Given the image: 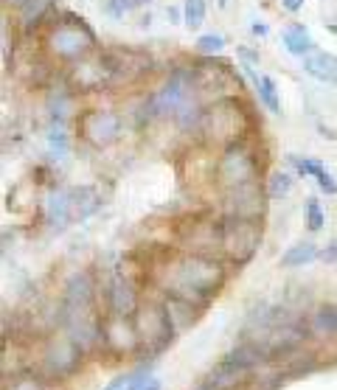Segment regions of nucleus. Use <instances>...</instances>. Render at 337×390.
<instances>
[{"label": "nucleus", "instance_id": "1", "mask_svg": "<svg viewBox=\"0 0 337 390\" xmlns=\"http://www.w3.org/2000/svg\"><path fill=\"white\" fill-rule=\"evenodd\" d=\"M228 281V264L220 256H205V253H177L169 256L163 267L155 270V284L160 287L163 295H174L183 301H191L194 306L205 309L217 292Z\"/></svg>", "mask_w": 337, "mask_h": 390}, {"label": "nucleus", "instance_id": "2", "mask_svg": "<svg viewBox=\"0 0 337 390\" xmlns=\"http://www.w3.org/2000/svg\"><path fill=\"white\" fill-rule=\"evenodd\" d=\"M101 320L104 315H98L96 306V284L90 278V272H76L65 292H62V303H59V326L62 332L76 340L87 354L98 348V337H101Z\"/></svg>", "mask_w": 337, "mask_h": 390}, {"label": "nucleus", "instance_id": "3", "mask_svg": "<svg viewBox=\"0 0 337 390\" xmlns=\"http://www.w3.org/2000/svg\"><path fill=\"white\" fill-rule=\"evenodd\" d=\"M132 320H135L138 340H141V354H138L141 363H155L180 334L163 301H141Z\"/></svg>", "mask_w": 337, "mask_h": 390}, {"label": "nucleus", "instance_id": "4", "mask_svg": "<svg viewBox=\"0 0 337 390\" xmlns=\"http://www.w3.org/2000/svg\"><path fill=\"white\" fill-rule=\"evenodd\" d=\"M200 135L208 144L234 146L245 135V110L236 99H217L200 118Z\"/></svg>", "mask_w": 337, "mask_h": 390}, {"label": "nucleus", "instance_id": "5", "mask_svg": "<svg viewBox=\"0 0 337 390\" xmlns=\"http://www.w3.org/2000/svg\"><path fill=\"white\" fill-rule=\"evenodd\" d=\"M262 244V222L242 216H222L220 256L231 264H248Z\"/></svg>", "mask_w": 337, "mask_h": 390}, {"label": "nucleus", "instance_id": "6", "mask_svg": "<svg viewBox=\"0 0 337 390\" xmlns=\"http://www.w3.org/2000/svg\"><path fill=\"white\" fill-rule=\"evenodd\" d=\"M217 183L220 189L228 194V191H236V189H245V186H253L259 183V158L248 149L245 141L234 144V146H225L220 163H217Z\"/></svg>", "mask_w": 337, "mask_h": 390}, {"label": "nucleus", "instance_id": "7", "mask_svg": "<svg viewBox=\"0 0 337 390\" xmlns=\"http://www.w3.org/2000/svg\"><path fill=\"white\" fill-rule=\"evenodd\" d=\"M84 348L70 340L65 332L62 334H51L45 340V348L39 354V363H37V371L48 377V382H62L68 377H73L84 360Z\"/></svg>", "mask_w": 337, "mask_h": 390}, {"label": "nucleus", "instance_id": "8", "mask_svg": "<svg viewBox=\"0 0 337 390\" xmlns=\"http://www.w3.org/2000/svg\"><path fill=\"white\" fill-rule=\"evenodd\" d=\"M98 348H104L115 360H121V357H138L141 354V340H138L135 320L132 317H121V315H104Z\"/></svg>", "mask_w": 337, "mask_h": 390}, {"label": "nucleus", "instance_id": "9", "mask_svg": "<svg viewBox=\"0 0 337 390\" xmlns=\"http://www.w3.org/2000/svg\"><path fill=\"white\" fill-rule=\"evenodd\" d=\"M93 42H96V37H93V31L84 25L82 17L73 20V23L56 25V28L51 31V37H48L51 54H56V56H62V59H79V56H84V54L93 48Z\"/></svg>", "mask_w": 337, "mask_h": 390}, {"label": "nucleus", "instance_id": "10", "mask_svg": "<svg viewBox=\"0 0 337 390\" xmlns=\"http://www.w3.org/2000/svg\"><path fill=\"white\" fill-rule=\"evenodd\" d=\"M104 315H121V317H132L141 306V292L138 284L129 278V272H124L121 267L113 272L107 289H104Z\"/></svg>", "mask_w": 337, "mask_h": 390}, {"label": "nucleus", "instance_id": "11", "mask_svg": "<svg viewBox=\"0 0 337 390\" xmlns=\"http://www.w3.org/2000/svg\"><path fill=\"white\" fill-rule=\"evenodd\" d=\"M79 135L96 149H104L118 141L121 135V118L110 110H90L79 118Z\"/></svg>", "mask_w": 337, "mask_h": 390}, {"label": "nucleus", "instance_id": "12", "mask_svg": "<svg viewBox=\"0 0 337 390\" xmlns=\"http://www.w3.org/2000/svg\"><path fill=\"white\" fill-rule=\"evenodd\" d=\"M267 191L259 189V183L228 191V213L225 216H242V219H262Z\"/></svg>", "mask_w": 337, "mask_h": 390}, {"label": "nucleus", "instance_id": "13", "mask_svg": "<svg viewBox=\"0 0 337 390\" xmlns=\"http://www.w3.org/2000/svg\"><path fill=\"white\" fill-rule=\"evenodd\" d=\"M65 199H68V213H70V225L87 219L96 208H98V194L90 186H76V189H65Z\"/></svg>", "mask_w": 337, "mask_h": 390}, {"label": "nucleus", "instance_id": "14", "mask_svg": "<svg viewBox=\"0 0 337 390\" xmlns=\"http://www.w3.org/2000/svg\"><path fill=\"white\" fill-rule=\"evenodd\" d=\"M304 70L318 82H337V59L332 54L312 51L310 56H304Z\"/></svg>", "mask_w": 337, "mask_h": 390}, {"label": "nucleus", "instance_id": "15", "mask_svg": "<svg viewBox=\"0 0 337 390\" xmlns=\"http://www.w3.org/2000/svg\"><path fill=\"white\" fill-rule=\"evenodd\" d=\"M3 390H48V377L39 374L37 368L25 365L20 371H11V377L6 374Z\"/></svg>", "mask_w": 337, "mask_h": 390}, {"label": "nucleus", "instance_id": "16", "mask_svg": "<svg viewBox=\"0 0 337 390\" xmlns=\"http://www.w3.org/2000/svg\"><path fill=\"white\" fill-rule=\"evenodd\" d=\"M315 258H321L318 244H312V241H301V244H293V247L281 256V267H284V270H295V267L312 264Z\"/></svg>", "mask_w": 337, "mask_h": 390}, {"label": "nucleus", "instance_id": "17", "mask_svg": "<svg viewBox=\"0 0 337 390\" xmlns=\"http://www.w3.org/2000/svg\"><path fill=\"white\" fill-rule=\"evenodd\" d=\"M284 48L293 56H310L315 51V42H312V37H310V31L304 25H290L284 31Z\"/></svg>", "mask_w": 337, "mask_h": 390}, {"label": "nucleus", "instance_id": "18", "mask_svg": "<svg viewBox=\"0 0 337 390\" xmlns=\"http://www.w3.org/2000/svg\"><path fill=\"white\" fill-rule=\"evenodd\" d=\"M245 68H248V65H245ZM248 73L253 76V82H256V90H259L262 101L267 104V110H270V113H276V115H281V101H279V93H276V82H273L270 76H256L250 68H248Z\"/></svg>", "mask_w": 337, "mask_h": 390}, {"label": "nucleus", "instance_id": "19", "mask_svg": "<svg viewBox=\"0 0 337 390\" xmlns=\"http://www.w3.org/2000/svg\"><path fill=\"white\" fill-rule=\"evenodd\" d=\"M312 326H315V332L337 334V303L318 306V309H315V315H312Z\"/></svg>", "mask_w": 337, "mask_h": 390}, {"label": "nucleus", "instance_id": "20", "mask_svg": "<svg viewBox=\"0 0 337 390\" xmlns=\"http://www.w3.org/2000/svg\"><path fill=\"white\" fill-rule=\"evenodd\" d=\"M293 175H287V172H273L270 175V180H267V186H265V191H267V199H281V196H287L293 191Z\"/></svg>", "mask_w": 337, "mask_h": 390}, {"label": "nucleus", "instance_id": "21", "mask_svg": "<svg viewBox=\"0 0 337 390\" xmlns=\"http://www.w3.org/2000/svg\"><path fill=\"white\" fill-rule=\"evenodd\" d=\"M290 163H293V169L301 175V177H321L324 172H326V166L321 163V161H315V158H301V155H290L287 158Z\"/></svg>", "mask_w": 337, "mask_h": 390}, {"label": "nucleus", "instance_id": "22", "mask_svg": "<svg viewBox=\"0 0 337 390\" xmlns=\"http://www.w3.org/2000/svg\"><path fill=\"white\" fill-rule=\"evenodd\" d=\"M183 20L189 28H200L205 20V0H186L183 6Z\"/></svg>", "mask_w": 337, "mask_h": 390}, {"label": "nucleus", "instance_id": "23", "mask_svg": "<svg viewBox=\"0 0 337 390\" xmlns=\"http://www.w3.org/2000/svg\"><path fill=\"white\" fill-rule=\"evenodd\" d=\"M48 144H51V149H53L56 155H65V152H68V135H65L62 121H53V124L48 127Z\"/></svg>", "mask_w": 337, "mask_h": 390}, {"label": "nucleus", "instance_id": "24", "mask_svg": "<svg viewBox=\"0 0 337 390\" xmlns=\"http://www.w3.org/2000/svg\"><path fill=\"white\" fill-rule=\"evenodd\" d=\"M324 225H326V216H324V210H321V202H318L315 196H310V199H307V227H310L312 233H318Z\"/></svg>", "mask_w": 337, "mask_h": 390}, {"label": "nucleus", "instance_id": "25", "mask_svg": "<svg viewBox=\"0 0 337 390\" xmlns=\"http://www.w3.org/2000/svg\"><path fill=\"white\" fill-rule=\"evenodd\" d=\"M222 45H225V37L222 34H205V37L197 39V48L203 54H217V51H222Z\"/></svg>", "mask_w": 337, "mask_h": 390}, {"label": "nucleus", "instance_id": "26", "mask_svg": "<svg viewBox=\"0 0 337 390\" xmlns=\"http://www.w3.org/2000/svg\"><path fill=\"white\" fill-rule=\"evenodd\" d=\"M45 3H48V0H28V3L23 6V17H25V23H31V20H37V17L42 14V8H45Z\"/></svg>", "mask_w": 337, "mask_h": 390}, {"label": "nucleus", "instance_id": "27", "mask_svg": "<svg viewBox=\"0 0 337 390\" xmlns=\"http://www.w3.org/2000/svg\"><path fill=\"white\" fill-rule=\"evenodd\" d=\"M129 8H135V0H107V11L113 17H124Z\"/></svg>", "mask_w": 337, "mask_h": 390}, {"label": "nucleus", "instance_id": "28", "mask_svg": "<svg viewBox=\"0 0 337 390\" xmlns=\"http://www.w3.org/2000/svg\"><path fill=\"white\" fill-rule=\"evenodd\" d=\"M318 189H321L324 194L335 196V194H337V183H335V177H332L329 172H324V175L318 177Z\"/></svg>", "mask_w": 337, "mask_h": 390}, {"label": "nucleus", "instance_id": "29", "mask_svg": "<svg viewBox=\"0 0 337 390\" xmlns=\"http://www.w3.org/2000/svg\"><path fill=\"white\" fill-rule=\"evenodd\" d=\"M321 258H324L326 264H335V261H337V239H332V241H329V244L321 250Z\"/></svg>", "mask_w": 337, "mask_h": 390}, {"label": "nucleus", "instance_id": "30", "mask_svg": "<svg viewBox=\"0 0 337 390\" xmlns=\"http://www.w3.org/2000/svg\"><path fill=\"white\" fill-rule=\"evenodd\" d=\"M141 390H163V382H160L158 377H149V379L144 382V388Z\"/></svg>", "mask_w": 337, "mask_h": 390}, {"label": "nucleus", "instance_id": "31", "mask_svg": "<svg viewBox=\"0 0 337 390\" xmlns=\"http://www.w3.org/2000/svg\"><path fill=\"white\" fill-rule=\"evenodd\" d=\"M281 6H284L287 11H298V8L304 6V0H281Z\"/></svg>", "mask_w": 337, "mask_h": 390}, {"label": "nucleus", "instance_id": "32", "mask_svg": "<svg viewBox=\"0 0 337 390\" xmlns=\"http://www.w3.org/2000/svg\"><path fill=\"white\" fill-rule=\"evenodd\" d=\"M253 34H262V37H265V34H267V25H259V23H256V25H253Z\"/></svg>", "mask_w": 337, "mask_h": 390}, {"label": "nucleus", "instance_id": "33", "mask_svg": "<svg viewBox=\"0 0 337 390\" xmlns=\"http://www.w3.org/2000/svg\"><path fill=\"white\" fill-rule=\"evenodd\" d=\"M194 390H217V388H214L211 382H205V379H203V382H200V385H197Z\"/></svg>", "mask_w": 337, "mask_h": 390}, {"label": "nucleus", "instance_id": "34", "mask_svg": "<svg viewBox=\"0 0 337 390\" xmlns=\"http://www.w3.org/2000/svg\"><path fill=\"white\" fill-rule=\"evenodd\" d=\"M6 3H14V6H25L28 0H6Z\"/></svg>", "mask_w": 337, "mask_h": 390}, {"label": "nucleus", "instance_id": "35", "mask_svg": "<svg viewBox=\"0 0 337 390\" xmlns=\"http://www.w3.org/2000/svg\"><path fill=\"white\" fill-rule=\"evenodd\" d=\"M144 3H149V0H135V6H144Z\"/></svg>", "mask_w": 337, "mask_h": 390}]
</instances>
